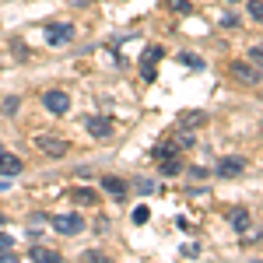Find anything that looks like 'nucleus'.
Here are the masks:
<instances>
[{
    "mask_svg": "<svg viewBox=\"0 0 263 263\" xmlns=\"http://www.w3.org/2000/svg\"><path fill=\"white\" fill-rule=\"evenodd\" d=\"M203 123H207V112H200V109H190V112H182V116H179L182 130H197V126H203Z\"/></svg>",
    "mask_w": 263,
    "mask_h": 263,
    "instance_id": "12",
    "label": "nucleus"
},
{
    "mask_svg": "<svg viewBox=\"0 0 263 263\" xmlns=\"http://www.w3.org/2000/svg\"><path fill=\"white\" fill-rule=\"evenodd\" d=\"M221 25H224V28H239V18H235V14H224Z\"/></svg>",
    "mask_w": 263,
    "mask_h": 263,
    "instance_id": "24",
    "label": "nucleus"
},
{
    "mask_svg": "<svg viewBox=\"0 0 263 263\" xmlns=\"http://www.w3.org/2000/svg\"><path fill=\"white\" fill-rule=\"evenodd\" d=\"M46 42H49V46H70V42H74V25H67V21H49V25H46Z\"/></svg>",
    "mask_w": 263,
    "mask_h": 263,
    "instance_id": "3",
    "label": "nucleus"
},
{
    "mask_svg": "<svg viewBox=\"0 0 263 263\" xmlns=\"http://www.w3.org/2000/svg\"><path fill=\"white\" fill-rule=\"evenodd\" d=\"M228 70H232L235 81H242V84H260V78H263V70L253 60H232V63H228Z\"/></svg>",
    "mask_w": 263,
    "mask_h": 263,
    "instance_id": "1",
    "label": "nucleus"
},
{
    "mask_svg": "<svg viewBox=\"0 0 263 263\" xmlns=\"http://www.w3.org/2000/svg\"><path fill=\"white\" fill-rule=\"evenodd\" d=\"M84 130H88L91 137H109V134H112V120H109V116H88V120H84Z\"/></svg>",
    "mask_w": 263,
    "mask_h": 263,
    "instance_id": "8",
    "label": "nucleus"
},
{
    "mask_svg": "<svg viewBox=\"0 0 263 263\" xmlns=\"http://www.w3.org/2000/svg\"><path fill=\"white\" fill-rule=\"evenodd\" d=\"M70 4H74V7H84V4H91V0H70Z\"/></svg>",
    "mask_w": 263,
    "mask_h": 263,
    "instance_id": "29",
    "label": "nucleus"
},
{
    "mask_svg": "<svg viewBox=\"0 0 263 263\" xmlns=\"http://www.w3.org/2000/svg\"><path fill=\"white\" fill-rule=\"evenodd\" d=\"M182 256H200V249H197V246L190 242V246H182Z\"/></svg>",
    "mask_w": 263,
    "mask_h": 263,
    "instance_id": "27",
    "label": "nucleus"
},
{
    "mask_svg": "<svg viewBox=\"0 0 263 263\" xmlns=\"http://www.w3.org/2000/svg\"><path fill=\"white\" fill-rule=\"evenodd\" d=\"M190 176H193V179H203V176H207V168H203V165H193V168H190Z\"/></svg>",
    "mask_w": 263,
    "mask_h": 263,
    "instance_id": "26",
    "label": "nucleus"
},
{
    "mask_svg": "<svg viewBox=\"0 0 263 263\" xmlns=\"http://www.w3.org/2000/svg\"><path fill=\"white\" fill-rule=\"evenodd\" d=\"M81 260H88V263H109V260H105V256H102V253H91V249H88V253H84Z\"/></svg>",
    "mask_w": 263,
    "mask_h": 263,
    "instance_id": "23",
    "label": "nucleus"
},
{
    "mask_svg": "<svg viewBox=\"0 0 263 263\" xmlns=\"http://www.w3.org/2000/svg\"><path fill=\"white\" fill-rule=\"evenodd\" d=\"M4 186H7V182H0V190H4Z\"/></svg>",
    "mask_w": 263,
    "mask_h": 263,
    "instance_id": "31",
    "label": "nucleus"
},
{
    "mask_svg": "<svg viewBox=\"0 0 263 263\" xmlns=\"http://www.w3.org/2000/svg\"><path fill=\"white\" fill-rule=\"evenodd\" d=\"M67 197H70L74 203H81V207H95V203H99V193H95V190H81V186H78V190H70Z\"/></svg>",
    "mask_w": 263,
    "mask_h": 263,
    "instance_id": "13",
    "label": "nucleus"
},
{
    "mask_svg": "<svg viewBox=\"0 0 263 263\" xmlns=\"http://www.w3.org/2000/svg\"><path fill=\"white\" fill-rule=\"evenodd\" d=\"M172 11H179V14H193V4H190V0H176Z\"/></svg>",
    "mask_w": 263,
    "mask_h": 263,
    "instance_id": "21",
    "label": "nucleus"
},
{
    "mask_svg": "<svg viewBox=\"0 0 263 263\" xmlns=\"http://www.w3.org/2000/svg\"><path fill=\"white\" fill-rule=\"evenodd\" d=\"M249 14L256 21H263V0H253V4H249Z\"/></svg>",
    "mask_w": 263,
    "mask_h": 263,
    "instance_id": "22",
    "label": "nucleus"
},
{
    "mask_svg": "<svg viewBox=\"0 0 263 263\" xmlns=\"http://www.w3.org/2000/svg\"><path fill=\"white\" fill-rule=\"evenodd\" d=\"M42 105H46L53 116H63V112L70 109V95L60 91V88H49V91H42Z\"/></svg>",
    "mask_w": 263,
    "mask_h": 263,
    "instance_id": "5",
    "label": "nucleus"
},
{
    "mask_svg": "<svg viewBox=\"0 0 263 263\" xmlns=\"http://www.w3.org/2000/svg\"><path fill=\"white\" fill-rule=\"evenodd\" d=\"M49 221H53V228H57L60 235H81L84 232V218L81 214H53Z\"/></svg>",
    "mask_w": 263,
    "mask_h": 263,
    "instance_id": "4",
    "label": "nucleus"
},
{
    "mask_svg": "<svg viewBox=\"0 0 263 263\" xmlns=\"http://www.w3.org/2000/svg\"><path fill=\"white\" fill-rule=\"evenodd\" d=\"M28 260H35V263H60V253H53V249H46V246H32V249H28Z\"/></svg>",
    "mask_w": 263,
    "mask_h": 263,
    "instance_id": "14",
    "label": "nucleus"
},
{
    "mask_svg": "<svg viewBox=\"0 0 263 263\" xmlns=\"http://www.w3.org/2000/svg\"><path fill=\"white\" fill-rule=\"evenodd\" d=\"M165 57V49L162 46H151L147 53H144V60H141V78L144 81H155L158 78V60Z\"/></svg>",
    "mask_w": 263,
    "mask_h": 263,
    "instance_id": "6",
    "label": "nucleus"
},
{
    "mask_svg": "<svg viewBox=\"0 0 263 263\" xmlns=\"http://www.w3.org/2000/svg\"><path fill=\"white\" fill-rule=\"evenodd\" d=\"M249 60H253V63L263 70V46H253V49H249Z\"/></svg>",
    "mask_w": 263,
    "mask_h": 263,
    "instance_id": "20",
    "label": "nucleus"
},
{
    "mask_svg": "<svg viewBox=\"0 0 263 263\" xmlns=\"http://www.w3.org/2000/svg\"><path fill=\"white\" fill-rule=\"evenodd\" d=\"M158 165H162V172H165V176H179V172H182V162L176 158V155H172V158H162Z\"/></svg>",
    "mask_w": 263,
    "mask_h": 263,
    "instance_id": "17",
    "label": "nucleus"
},
{
    "mask_svg": "<svg viewBox=\"0 0 263 263\" xmlns=\"http://www.w3.org/2000/svg\"><path fill=\"white\" fill-rule=\"evenodd\" d=\"M4 221H7V214H4V211H0V224H4Z\"/></svg>",
    "mask_w": 263,
    "mask_h": 263,
    "instance_id": "30",
    "label": "nucleus"
},
{
    "mask_svg": "<svg viewBox=\"0 0 263 263\" xmlns=\"http://www.w3.org/2000/svg\"><path fill=\"white\" fill-rule=\"evenodd\" d=\"M176 151H179V147H176V144H172V137H168V141H162L155 151H151V155H155V162H162V158H172Z\"/></svg>",
    "mask_w": 263,
    "mask_h": 263,
    "instance_id": "16",
    "label": "nucleus"
},
{
    "mask_svg": "<svg viewBox=\"0 0 263 263\" xmlns=\"http://www.w3.org/2000/svg\"><path fill=\"white\" fill-rule=\"evenodd\" d=\"M18 109V99H4V112H14Z\"/></svg>",
    "mask_w": 263,
    "mask_h": 263,
    "instance_id": "28",
    "label": "nucleus"
},
{
    "mask_svg": "<svg viewBox=\"0 0 263 263\" xmlns=\"http://www.w3.org/2000/svg\"><path fill=\"white\" fill-rule=\"evenodd\" d=\"M134 221H137V224L147 221V207H137V211H134Z\"/></svg>",
    "mask_w": 263,
    "mask_h": 263,
    "instance_id": "25",
    "label": "nucleus"
},
{
    "mask_svg": "<svg viewBox=\"0 0 263 263\" xmlns=\"http://www.w3.org/2000/svg\"><path fill=\"white\" fill-rule=\"evenodd\" d=\"M172 144L182 151V147H193V144H197V137H193V130H182V126H179V130L172 134Z\"/></svg>",
    "mask_w": 263,
    "mask_h": 263,
    "instance_id": "15",
    "label": "nucleus"
},
{
    "mask_svg": "<svg viewBox=\"0 0 263 263\" xmlns=\"http://www.w3.org/2000/svg\"><path fill=\"white\" fill-rule=\"evenodd\" d=\"M35 147H39L42 155H49V158H63L70 151V144L63 141V137H53V134H35Z\"/></svg>",
    "mask_w": 263,
    "mask_h": 263,
    "instance_id": "2",
    "label": "nucleus"
},
{
    "mask_svg": "<svg viewBox=\"0 0 263 263\" xmlns=\"http://www.w3.org/2000/svg\"><path fill=\"white\" fill-rule=\"evenodd\" d=\"M242 172H246L242 158H221V162H218V176H221V179H239Z\"/></svg>",
    "mask_w": 263,
    "mask_h": 263,
    "instance_id": "9",
    "label": "nucleus"
},
{
    "mask_svg": "<svg viewBox=\"0 0 263 263\" xmlns=\"http://www.w3.org/2000/svg\"><path fill=\"white\" fill-rule=\"evenodd\" d=\"M102 190H105V193H109V197H112L116 203L126 200V182L116 179V176H102Z\"/></svg>",
    "mask_w": 263,
    "mask_h": 263,
    "instance_id": "10",
    "label": "nucleus"
},
{
    "mask_svg": "<svg viewBox=\"0 0 263 263\" xmlns=\"http://www.w3.org/2000/svg\"><path fill=\"white\" fill-rule=\"evenodd\" d=\"M228 224H232V232L246 235V232L253 228V214H249L246 207H235V211H228Z\"/></svg>",
    "mask_w": 263,
    "mask_h": 263,
    "instance_id": "7",
    "label": "nucleus"
},
{
    "mask_svg": "<svg viewBox=\"0 0 263 263\" xmlns=\"http://www.w3.org/2000/svg\"><path fill=\"white\" fill-rule=\"evenodd\" d=\"M179 63H186L190 70H203V60L197 57V53H179Z\"/></svg>",
    "mask_w": 263,
    "mask_h": 263,
    "instance_id": "18",
    "label": "nucleus"
},
{
    "mask_svg": "<svg viewBox=\"0 0 263 263\" xmlns=\"http://www.w3.org/2000/svg\"><path fill=\"white\" fill-rule=\"evenodd\" d=\"M260 134H263V123H260Z\"/></svg>",
    "mask_w": 263,
    "mask_h": 263,
    "instance_id": "32",
    "label": "nucleus"
},
{
    "mask_svg": "<svg viewBox=\"0 0 263 263\" xmlns=\"http://www.w3.org/2000/svg\"><path fill=\"white\" fill-rule=\"evenodd\" d=\"M21 168H25V162L14 158V155H7V151L0 147V176H18Z\"/></svg>",
    "mask_w": 263,
    "mask_h": 263,
    "instance_id": "11",
    "label": "nucleus"
},
{
    "mask_svg": "<svg viewBox=\"0 0 263 263\" xmlns=\"http://www.w3.org/2000/svg\"><path fill=\"white\" fill-rule=\"evenodd\" d=\"M134 186H137V193H155V182L151 179H134Z\"/></svg>",
    "mask_w": 263,
    "mask_h": 263,
    "instance_id": "19",
    "label": "nucleus"
}]
</instances>
